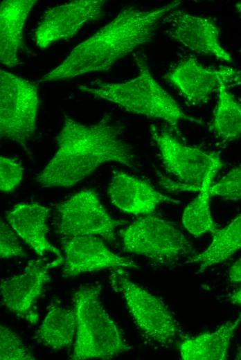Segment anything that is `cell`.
<instances>
[{"instance_id": "4dcf8cb0", "label": "cell", "mask_w": 241, "mask_h": 360, "mask_svg": "<svg viewBox=\"0 0 241 360\" xmlns=\"http://www.w3.org/2000/svg\"><path fill=\"white\" fill-rule=\"evenodd\" d=\"M240 52L241 53V50L240 51Z\"/></svg>"}, {"instance_id": "8992f818", "label": "cell", "mask_w": 241, "mask_h": 360, "mask_svg": "<svg viewBox=\"0 0 241 360\" xmlns=\"http://www.w3.org/2000/svg\"><path fill=\"white\" fill-rule=\"evenodd\" d=\"M120 235L125 251L158 264H173L194 252L192 244L175 224L150 214L120 230Z\"/></svg>"}, {"instance_id": "5b68a950", "label": "cell", "mask_w": 241, "mask_h": 360, "mask_svg": "<svg viewBox=\"0 0 241 360\" xmlns=\"http://www.w3.org/2000/svg\"><path fill=\"white\" fill-rule=\"evenodd\" d=\"M109 280L113 289L123 298L136 325L149 341L169 348L186 338L163 301L132 281L123 268L112 269Z\"/></svg>"}, {"instance_id": "30bf717a", "label": "cell", "mask_w": 241, "mask_h": 360, "mask_svg": "<svg viewBox=\"0 0 241 360\" xmlns=\"http://www.w3.org/2000/svg\"><path fill=\"white\" fill-rule=\"evenodd\" d=\"M62 261L63 258L52 262L42 259L30 260L20 274L2 280L0 289L3 305L18 316L36 323L38 315L34 305L50 280V269Z\"/></svg>"}, {"instance_id": "4fadbf2b", "label": "cell", "mask_w": 241, "mask_h": 360, "mask_svg": "<svg viewBox=\"0 0 241 360\" xmlns=\"http://www.w3.org/2000/svg\"><path fill=\"white\" fill-rule=\"evenodd\" d=\"M63 276L74 278L81 273L105 269L138 268L131 259L111 252L95 235L64 237Z\"/></svg>"}, {"instance_id": "cb8c5ba5", "label": "cell", "mask_w": 241, "mask_h": 360, "mask_svg": "<svg viewBox=\"0 0 241 360\" xmlns=\"http://www.w3.org/2000/svg\"><path fill=\"white\" fill-rule=\"evenodd\" d=\"M211 196L225 200H241V165L228 172L219 181L211 187Z\"/></svg>"}, {"instance_id": "6da1fadb", "label": "cell", "mask_w": 241, "mask_h": 360, "mask_svg": "<svg viewBox=\"0 0 241 360\" xmlns=\"http://www.w3.org/2000/svg\"><path fill=\"white\" fill-rule=\"evenodd\" d=\"M57 144L53 156L36 178L44 188L71 187L108 162L134 165V154L123 138L122 127L107 115L91 124L65 116Z\"/></svg>"}, {"instance_id": "44dd1931", "label": "cell", "mask_w": 241, "mask_h": 360, "mask_svg": "<svg viewBox=\"0 0 241 360\" xmlns=\"http://www.w3.org/2000/svg\"><path fill=\"white\" fill-rule=\"evenodd\" d=\"M222 84L217 90V102L211 123V129L223 142L241 137V104Z\"/></svg>"}, {"instance_id": "e0dca14e", "label": "cell", "mask_w": 241, "mask_h": 360, "mask_svg": "<svg viewBox=\"0 0 241 360\" xmlns=\"http://www.w3.org/2000/svg\"><path fill=\"white\" fill-rule=\"evenodd\" d=\"M35 0H4L0 6V60L8 66L20 64L18 52L24 48V29Z\"/></svg>"}, {"instance_id": "7402d4cb", "label": "cell", "mask_w": 241, "mask_h": 360, "mask_svg": "<svg viewBox=\"0 0 241 360\" xmlns=\"http://www.w3.org/2000/svg\"><path fill=\"white\" fill-rule=\"evenodd\" d=\"M212 183L210 181L204 183L197 196L187 205L182 215L184 228L195 237L208 232L213 233L217 229L210 209Z\"/></svg>"}, {"instance_id": "f546056e", "label": "cell", "mask_w": 241, "mask_h": 360, "mask_svg": "<svg viewBox=\"0 0 241 360\" xmlns=\"http://www.w3.org/2000/svg\"><path fill=\"white\" fill-rule=\"evenodd\" d=\"M241 84V81L237 82L235 84Z\"/></svg>"}, {"instance_id": "ac0fdd59", "label": "cell", "mask_w": 241, "mask_h": 360, "mask_svg": "<svg viewBox=\"0 0 241 360\" xmlns=\"http://www.w3.org/2000/svg\"><path fill=\"white\" fill-rule=\"evenodd\" d=\"M240 322L241 314L215 332L184 338L180 343L181 358L185 360L225 359L231 339Z\"/></svg>"}, {"instance_id": "9a60e30c", "label": "cell", "mask_w": 241, "mask_h": 360, "mask_svg": "<svg viewBox=\"0 0 241 360\" xmlns=\"http://www.w3.org/2000/svg\"><path fill=\"white\" fill-rule=\"evenodd\" d=\"M107 192L116 208L134 215H149L162 204L179 203L157 191L148 182L123 172L114 173Z\"/></svg>"}, {"instance_id": "d4e9b609", "label": "cell", "mask_w": 241, "mask_h": 360, "mask_svg": "<svg viewBox=\"0 0 241 360\" xmlns=\"http://www.w3.org/2000/svg\"><path fill=\"white\" fill-rule=\"evenodd\" d=\"M24 168L17 159L0 157V189L3 192L14 190L21 183Z\"/></svg>"}, {"instance_id": "4316f807", "label": "cell", "mask_w": 241, "mask_h": 360, "mask_svg": "<svg viewBox=\"0 0 241 360\" xmlns=\"http://www.w3.org/2000/svg\"><path fill=\"white\" fill-rule=\"evenodd\" d=\"M229 276L231 282H241V258L237 260L231 267Z\"/></svg>"}, {"instance_id": "d6986e66", "label": "cell", "mask_w": 241, "mask_h": 360, "mask_svg": "<svg viewBox=\"0 0 241 360\" xmlns=\"http://www.w3.org/2000/svg\"><path fill=\"white\" fill-rule=\"evenodd\" d=\"M76 331L74 309L52 305L48 309L34 339L54 350H60L72 345Z\"/></svg>"}, {"instance_id": "5bb4252c", "label": "cell", "mask_w": 241, "mask_h": 360, "mask_svg": "<svg viewBox=\"0 0 241 360\" xmlns=\"http://www.w3.org/2000/svg\"><path fill=\"white\" fill-rule=\"evenodd\" d=\"M163 21L168 24L169 37L186 48L231 62V55L220 44L219 28L211 19L175 10Z\"/></svg>"}, {"instance_id": "52a82bcc", "label": "cell", "mask_w": 241, "mask_h": 360, "mask_svg": "<svg viewBox=\"0 0 241 360\" xmlns=\"http://www.w3.org/2000/svg\"><path fill=\"white\" fill-rule=\"evenodd\" d=\"M39 107L37 84L0 71V134L26 150L36 130Z\"/></svg>"}, {"instance_id": "8fae6325", "label": "cell", "mask_w": 241, "mask_h": 360, "mask_svg": "<svg viewBox=\"0 0 241 360\" xmlns=\"http://www.w3.org/2000/svg\"><path fill=\"white\" fill-rule=\"evenodd\" d=\"M166 79L191 105L205 103L220 86L241 81V72L223 66L211 69L202 64L195 57H189L173 67Z\"/></svg>"}, {"instance_id": "7a4b0ae2", "label": "cell", "mask_w": 241, "mask_h": 360, "mask_svg": "<svg viewBox=\"0 0 241 360\" xmlns=\"http://www.w3.org/2000/svg\"><path fill=\"white\" fill-rule=\"evenodd\" d=\"M181 4L172 1L152 10L123 9L110 22L76 46L39 83L72 79L107 71L136 48L151 42L159 24Z\"/></svg>"}, {"instance_id": "603a6c76", "label": "cell", "mask_w": 241, "mask_h": 360, "mask_svg": "<svg viewBox=\"0 0 241 360\" xmlns=\"http://www.w3.org/2000/svg\"><path fill=\"white\" fill-rule=\"evenodd\" d=\"M1 360H34L35 357L20 336L8 327L0 326Z\"/></svg>"}, {"instance_id": "3957f363", "label": "cell", "mask_w": 241, "mask_h": 360, "mask_svg": "<svg viewBox=\"0 0 241 360\" xmlns=\"http://www.w3.org/2000/svg\"><path fill=\"white\" fill-rule=\"evenodd\" d=\"M139 73L135 78L120 82H96L95 85H80L79 89L95 98L113 102L126 111L158 118L177 130L181 121L199 123L187 115L176 100L152 76L145 59L136 57Z\"/></svg>"}, {"instance_id": "ba28073f", "label": "cell", "mask_w": 241, "mask_h": 360, "mask_svg": "<svg viewBox=\"0 0 241 360\" xmlns=\"http://www.w3.org/2000/svg\"><path fill=\"white\" fill-rule=\"evenodd\" d=\"M150 132L166 170L184 190L199 191L205 183L213 181L223 165L220 156L213 152L186 145L154 125Z\"/></svg>"}, {"instance_id": "2e32d148", "label": "cell", "mask_w": 241, "mask_h": 360, "mask_svg": "<svg viewBox=\"0 0 241 360\" xmlns=\"http://www.w3.org/2000/svg\"><path fill=\"white\" fill-rule=\"evenodd\" d=\"M50 208L37 203L19 204L6 214L8 224L39 256L52 253L62 258L59 250L46 238Z\"/></svg>"}, {"instance_id": "277c9868", "label": "cell", "mask_w": 241, "mask_h": 360, "mask_svg": "<svg viewBox=\"0 0 241 360\" xmlns=\"http://www.w3.org/2000/svg\"><path fill=\"white\" fill-rule=\"evenodd\" d=\"M100 293V286L90 285L74 295L76 331L71 359H109L130 349L102 305Z\"/></svg>"}, {"instance_id": "484cf974", "label": "cell", "mask_w": 241, "mask_h": 360, "mask_svg": "<svg viewBox=\"0 0 241 360\" xmlns=\"http://www.w3.org/2000/svg\"><path fill=\"white\" fill-rule=\"evenodd\" d=\"M26 253L19 243L17 233L8 224L1 221L0 256L1 259L24 257Z\"/></svg>"}, {"instance_id": "ffe728a7", "label": "cell", "mask_w": 241, "mask_h": 360, "mask_svg": "<svg viewBox=\"0 0 241 360\" xmlns=\"http://www.w3.org/2000/svg\"><path fill=\"white\" fill-rule=\"evenodd\" d=\"M208 248L189 261L199 264L198 272L229 258L241 249V214L222 229H216Z\"/></svg>"}, {"instance_id": "7c38bea8", "label": "cell", "mask_w": 241, "mask_h": 360, "mask_svg": "<svg viewBox=\"0 0 241 360\" xmlns=\"http://www.w3.org/2000/svg\"><path fill=\"white\" fill-rule=\"evenodd\" d=\"M105 2L78 0L48 9L35 30L37 46L45 48L57 41L76 35L86 24L102 17Z\"/></svg>"}, {"instance_id": "83f0119b", "label": "cell", "mask_w": 241, "mask_h": 360, "mask_svg": "<svg viewBox=\"0 0 241 360\" xmlns=\"http://www.w3.org/2000/svg\"><path fill=\"white\" fill-rule=\"evenodd\" d=\"M231 300L233 303L241 305V287L231 296Z\"/></svg>"}, {"instance_id": "9c48e42d", "label": "cell", "mask_w": 241, "mask_h": 360, "mask_svg": "<svg viewBox=\"0 0 241 360\" xmlns=\"http://www.w3.org/2000/svg\"><path fill=\"white\" fill-rule=\"evenodd\" d=\"M57 232L65 237L99 235L108 242L115 240V230L126 222L111 217L97 193L82 190L57 206Z\"/></svg>"}, {"instance_id": "f1b7e54d", "label": "cell", "mask_w": 241, "mask_h": 360, "mask_svg": "<svg viewBox=\"0 0 241 360\" xmlns=\"http://www.w3.org/2000/svg\"><path fill=\"white\" fill-rule=\"evenodd\" d=\"M236 9H237L238 12L241 13V2L238 3L236 5Z\"/></svg>"}]
</instances>
